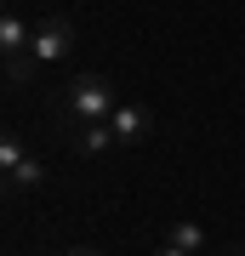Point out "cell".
I'll list each match as a JSON object with an SVG mask.
<instances>
[{"label": "cell", "mask_w": 245, "mask_h": 256, "mask_svg": "<svg viewBox=\"0 0 245 256\" xmlns=\"http://www.w3.org/2000/svg\"><path fill=\"white\" fill-rule=\"evenodd\" d=\"M69 256H103V250H97V245H74Z\"/></svg>", "instance_id": "10"}, {"label": "cell", "mask_w": 245, "mask_h": 256, "mask_svg": "<svg viewBox=\"0 0 245 256\" xmlns=\"http://www.w3.org/2000/svg\"><path fill=\"white\" fill-rule=\"evenodd\" d=\"M114 142H120V137H114L109 120H97V126H80V131H74V148H80V154H109Z\"/></svg>", "instance_id": "5"}, {"label": "cell", "mask_w": 245, "mask_h": 256, "mask_svg": "<svg viewBox=\"0 0 245 256\" xmlns=\"http://www.w3.org/2000/svg\"><path fill=\"white\" fill-rule=\"evenodd\" d=\"M109 126H114V137L131 148V142H148V131H154V114H148L143 102H114Z\"/></svg>", "instance_id": "3"}, {"label": "cell", "mask_w": 245, "mask_h": 256, "mask_svg": "<svg viewBox=\"0 0 245 256\" xmlns=\"http://www.w3.org/2000/svg\"><path fill=\"white\" fill-rule=\"evenodd\" d=\"M74 40H80V28H74V18H46L35 23V46H29V57H35V68H57V63H69V52H74Z\"/></svg>", "instance_id": "2"}, {"label": "cell", "mask_w": 245, "mask_h": 256, "mask_svg": "<svg viewBox=\"0 0 245 256\" xmlns=\"http://www.w3.org/2000/svg\"><path fill=\"white\" fill-rule=\"evenodd\" d=\"M154 256H188V250H177V245H171V239H165V245H160Z\"/></svg>", "instance_id": "9"}, {"label": "cell", "mask_w": 245, "mask_h": 256, "mask_svg": "<svg viewBox=\"0 0 245 256\" xmlns=\"http://www.w3.org/2000/svg\"><path fill=\"white\" fill-rule=\"evenodd\" d=\"M114 102H120V97H114L109 74L80 68V74H69L63 92H57V114H63L74 131H80V126H97V120H109V114H114Z\"/></svg>", "instance_id": "1"}, {"label": "cell", "mask_w": 245, "mask_h": 256, "mask_svg": "<svg viewBox=\"0 0 245 256\" xmlns=\"http://www.w3.org/2000/svg\"><path fill=\"white\" fill-rule=\"evenodd\" d=\"M171 245L188 250V256H200L205 250V228H200V222H171Z\"/></svg>", "instance_id": "6"}, {"label": "cell", "mask_w": 245, "mask_h": 256, "mask_svg": "<svg viewBox=\"0 0 245 256\" xmlns=\"http://www.w3.org/2000/svg\"><path fill=\"white\" fill-rule=\"evenodd\" d=\"M29 46H35V28L6 6V18H0V52H6V63H12V57H23Z\"/></svg>", "instance_id": "4"}, {"label": "cell", "mask_w": 245, "mask_h": 256, "mask_svg": "<svg viewBox=\"0 0 245 256\" xmlns=\"http://www.w3.org/2000/svg\"><path fill=\"white\" fill-rule=\"evenodd\" d=\"M40 160H23L18 171H6V194H29V188H40Z\"/></svg>", "instance_id": "7"}, {"label": "cell", "mask_w": 245, "mask_h": 256, "mask_svg": "<svg viewBox=\"0 0 245 256\" xmlns=\"http://www.w3.org/2000/svg\"><path fill=\"white\" fill-rule=\"evenodd\" d=\"M29 154H23V137L18 131H6V137H0V171H18Z\"/></svg>", "instance_id": "8"}, {"label": "cell", "mask_w": 245, "mask_h": 256, "mask_svg": "<svg viewBox=\"0 0 245 256\" xmlns=\"http://www.w3.org/2000/svg\"><path fill=\"white\" fill-rule=\"evenodd\" d=\"M228 256H245V250H228Z\"/></svg>", "instance_id": "11"}]
</instances>
